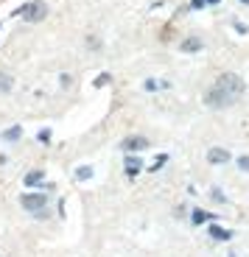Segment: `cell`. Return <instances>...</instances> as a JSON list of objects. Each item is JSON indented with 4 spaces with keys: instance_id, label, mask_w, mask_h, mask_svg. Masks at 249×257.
Here are the masks:
<instances>
[{
    "instance_id": "obj_6",
    "label": "cell",
    "mask_w": 249,
    "mask_h": 257,
    "mask_svg": "<svg viewBox=\"0 0 249 257\" xmlns=\"http://www.w3.org/2000/svg\"><path fill=\"white\" fill-rule=\"evenodd\" d=\"M182 51H185V53H196V51H202V39H199V37H188L185 42H182Z\"/></svg>"
},
{
    "instance_id": "obj_10",
    "label": "cell",
    "mask_w": 249,
    "mask_h": 257,
    "mask_svg": "<svg viewBox=\"0 0 249 257\" xmlns=\"http://www.w3.org/2000/svg\"><path fill=\"white\" fill-rule=\"evenodd\" d=\"M39 179H42V171H31V174H26V185H37Z\"/></svg>"
},
{
    "instance_id": "obj_15",
    "label": "cell",
    "mask_w": 249,
    "mask_h": 257,
    "mask_svg": "<svg viewBox=\"0 0 249 257\" xmlns=\"http://www.w3.org/2000/svg\"><path fill=\"white\" fill-rule=\"evenodd\" d=\"M205 3H218V0H205Z\"/></svg>"
},
{
    "instance_id": "obj_4",
    "label": "cell",
    "mask_w": 249,
    "mask_h": 257,
    "mask_svg": "<svg viewBox=\"0 0 249 257\" xmlns=\"http://www.w3.org/2000/svg\"><path fill=\"white\" fill-rule=\"evenodd\" d=\"M207 162L210 165H227L230 162V151L227 148H210L207 151Z\"/></svg>"
},
{
    "instance_id": "obj_9",
    "label": "cell",
    "mask_w": 249,
    "mask_h": 257,
    "mask_svg": "<svg viewBox=\"0 0 249 257\" xmlns=\"http://www.w3.org/2000/svg\"><path fill=\"white\" fill-rule=\"evenodd\" d=\"M20 135H23V128H20V126H12L9 132H3V140H17Z\"/></svg>"
},
{
    "instance_id": "obj_3",
    "label": "cell",
    "mask_w": 249,
    "mask_h": 257,
    "mask_svg": "<svg viewBox=\"0 0 249 257\" xmlns=\"http://www.w3.org/2000/svg\"><path fill=\"white\" fill-rule=\"evenodd\" d=\"M20 17L26 20V23H39V20L48 17V3H42V0H31V3H26V6L20 9Z\"/></svg>"
},
{
    "instance_id": "obj_7",
    "label": "cell",
    "mask_w": 249,
    "mask_h": 257,
    "mask_svg": "<svg viewBox=\"0 0 249 257\" xmlns=\"http://www.w3.org/2000/svg\"><path fill=\"white\" fill-rule=\"evenodd\" d=\"M140 168H143V162L137 160V157H126V174H129V176L140 174Z\"/></svg>"
},
{
    "instance_id": "obj_11",
    "label": "cell",
    "mask_w": 249,
    "mask_h": 257,
    "mask_svg": "<svg viewBox=\"0 0 249 257\" xmlns=\"http://www.w3.org/2000/svg\"><path fill=\"white\" fill-rule=\"evenodd\" d=\"M202 221H207V212L205 210H193V224H202Z\"/></svg>"
},
{
    "instance_id": "obj_5",
    "label": "cell",
    "mask_w": 249,
    "mask_h": 257,
    "mask_svg": "<svg viewBox=\"0 0 249 257\" xmlns=\"http://www.w3.org/2000/svg\"><path fill=\"white\" fill-rule=\"evenodd\" d=\"M123 151H143V148H148V140L146 137H126V140L121 143Z\"/></svg>"
},
{
    "instance_id": "obj_1",
    "label": "cell",
    "mask_w": 249,
    "mask_h": 257,
    "mask_svg": "<svg viewBox=\"0 0 249 257\" xmlns=\"http://www.w3.org/2000/svg\"><path fill=\"white\" fill-rule=\"evenodd\" d=\"M246 84H243L241 76L235 73H221V76L213 81V87L205 92V103L210 109H224V106H232V103L241 101Z\"/></svg>"
},
{
    "instance_id": "obj_14",
    "label": "cell",
    "mask_w": 249,
    "mask_h": 257,
    "mask_svg": "<svg viewBox=\"0 0 249 257\" xmlns=\"http://www.w3.org/2000/svg\"><path fill=\"white\" fill-rule=\"evenodd\" d=\"M238 165H241V171H249V157H241V160H238Z\"/></svg>"
},
{
    "instance_id": "obj_2",
    "label": "cell",
    "mask_w": 249,
    "mask_h": 257,
    "mask_svg": "<svg viewBox=\"0 0 249 257\" xmlns=\"http://www.w3.org/2000/svg\"><path fill=\"white\" fill-rule=\"evenodd\" d=\"M20 204H23L26 212L42 215L45 207H48V193H23V196H20Z\"/></svg>"
},
{
    "instance_id": "obj_8",
    "label": "cell",
    "mask_w": 249,
    "mask_h": 257,
    "mask_svg": "<svg viewBox=\"0 0 249 257\" xmlns=\"http://www.w3.org/2000/svg\"><path fill=\"white\" fill-rule=\"evenodd\" d=\"M210 238L213 240H230L232 232L230 229H221V226H210Z\"/></svg>"
},
{
    "instance_id": "obj_16",
    "label": "cell",
    "mask_w": 249,
    "mask_h": 257,
    "mask_svg": "<svg viewBox=\"0 0 249 257\" xmlns=\"http://www.w3.org/2000/svg\"><path fill=\"white\" fill-rule=\"evenodd\" d=\"M241 3H249V0H241Z\"/></svg>"
},
{
    "instance_id": "obj_12",
    "label": "cell",
    "mask_w": 249,
    "mask_h": 257,
    "mask_svg": "<svg viewBox=\"0 0 249 257\" xmlns=\"http://www.w3.org/2000/svg\"><path fill=\"white\" fill-rule=\"evenodd\" d=\"M0 90H12V78L9 76H0Z\"/></svg>"
},
{
    "instance_id": "obj_13",
    "label": "cell",
    "mask_w": 249,
    "mask_h": 257,
    "mask_svg": "<svg viewBox=\"0 0 249 257\" xmlns=\"http://www.w3.org/2000/svg\"><path fill=\"white\" fill-rule=\"evenodd\" d=\"M90 174H93V171L84 165V168H78V174H76V176H78V179H90Z\"/></svg>"
}]
</instances>
